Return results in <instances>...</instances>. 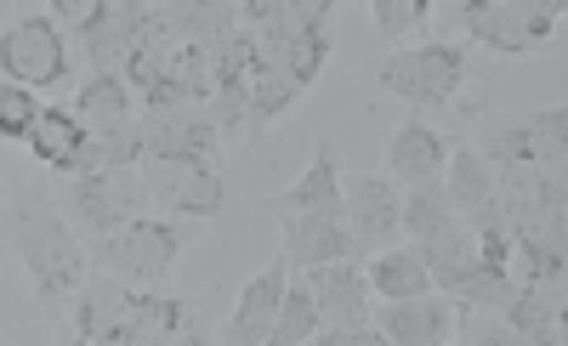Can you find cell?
<instances>
[{"label":"cell","instance_id":"7","mask_svg":"<svg viewBox=\"0 0 568 346\" xmlns=\"http://www.w3.org/2000/svg\"><path fill=\"white\" fill-rule=\"evenodd\" d=\"M142 187H149V211H165L171 222H222L233 187L216 165L182 160V165H142Z\"/></svg>","mask_w":568,"mask_h":346},{"label":"cell","instance_id":"1","mask_svg":"<svg viewBox=\"0 0 568 346\" xmlns=\"http://www.w3.org/2000/svg\"><path fill=\"white\" fill-rule=\"evenodd\" d=\"M7 233L18 244L34 289H40V302H63V295H74L85 284V238L69 227V216L52 200H40L34 187L12 193Z\"/></svg>","mask_w":568,"mask_h":346},{"label":"cell","instance_id":"3","mask_svg":"<svg viewBox=\"0 0 568 346\" xmlns=\"http://www.w3.org/2000/svg\"><path fill=\"white\" fill-rule=\"evenodd\" d=\"M478 154L500 165H568V109H535V114H484L478 120Z\"/></svg>","mask_w":568,"mask_h":346},{"label":"cell","instance_id":"6","mask_svg":"<svg viewBox=\"0 0 568 346\" xmlns=\"http://www.w3.org/2000/svg\"><path fill=\"white\" fill-rule=\"evenodd\" d=\"M0 80L23 85L34 96L69 80V40L45 12H29L0 34Z\"/></svg>","mask_w":568,"mask_h":346},{"label":"cell","instance_id":"27","mask_svg":"<svg viewBox=\"0 0 568 346\" xmlns=\"http://www.w3.org/2000/svg\"><path fill=\"white\" fill-rule=\"evenodd\" d=\"M324 324H318V302L307 295V284L291 273V289H284V302H278V318H273V335H267V346H302V340H313Z\"/></svg>","mask_w":568,"mask_h":346},{"label":"cell","instance_id":"31","mask_svg":"<svg viewBox=\"0 0 568 346\" xmlns=\"http://www.w3.org/2000/svg\"><path fill=\"white\" fill-rule=\"evenodd\" d=\"M426 18H433V0H375V7H369L375 34H387V40H404V34L420 29Z\"/></svg>","mask_w":568,"mask_h":346},{"label":"cell","instance_id":"12","mask_svg":"<svg viewBox=\"0 0 568 346\" xmlns=\"http://www.w3.org/2000/svg\"><path fill=\"white\" fill-rule=\"evenodd\" d=\"M131 307H136V289L91 267L85 284H80V302H74V335L91 340V346H125L131 340Z\"/></svg>","mask_w":568,"mask_h":346},{"label":"cell","instance_id":"20","mask_svg":"<svg viewBox=\"0 0 568 346\" xmlns=\"http://www.w3.org/2000/svg\"><path fill=\"white\" fill-rule=\"evenodd\" d=\"M364 284H369V295H382V302H415V295H433V278H426L415 244L375 251L364 262Z\"/></svg>","mask_w":568,"mask_h":346},{"label":"cell","instance_id":"16","mask_svg":"<svg viewBox=\"0 0 568 346\" xmlns=\"http://www.w3.org/2000/svg\"><path fill=\"white\" fill-rule=\"evenodd\" d=\"M284 289H291V267L284 256H273V267H262L245 289L240 302H233V318H227V346H267L273 335V318H278V302Z\"/></svg>","mask_w":568,"mask_h":346},{"label":"cell","instance_id":"32","mask_svg":"<svg viewBox=\"0 0 568 346\" xmlns=\"http://www.w3.org/2000/svg\"><path fill=\"white\" fill-rule=\"evenodd\" d=\"M336 0H278V29L284 34H324Z\"/></svg>","mask_w":568,"mask_h":346},{"label":"cell","instance_id":"26","mask_svg":"<svg viewBox=\"0 0 568 346\" xmlns=\"http://www.w3.org/2000/svg\"><path fill=\"white\" fill-rule=\"evenodd\" d=\"M245 96H251V136H256L267 120H278L284 109L296 103L302 85H296L291 74H284L278 63H267V69H251V74H245Z\"/></svg>","mask_w":568,"mask_h":346},{"label":"cell","instance_id":"4","mask_svg":"<svg viewBox=\"0 0 568 346\" xmlns=\"http://www.w3.org/2000/svg\"><path fill=\"white\" fill-rule=\"evenodd\" d=\"M382 91L404 96L409 109H449L466 85V45L460 40H420L382 63Z\"/></svg>","mask_w":568,"mask_h":346},{"label":"cell","instance_id":"30","mask_svg":"<svg viewBox=\"0 0 568 346\" xmlns=\"http://www.w3.org/2000/svg\"><path fill=\"white\" fill-rule=\"evenodd\" d=\"M34 120H40V96L0 80V142H29Z\"/></svg>","mask_w":568,"mask_h":346},{"label":"cell","instance_id":"10","mask_svg":"<svg viewBox=\"0 0 568 346\" xmlns=\"http://www.w3.org/2000/svg\"><path fill=\"white\" fill-rule=\"evenodd\" d=\"M142 23H149V0H98L91 23L80 29L91 74H125V63L136 58Z\"/></svg>","mask_w":568,"mask_h":346},{"label":"cell","instance_id":"21","mask_svg":"<svg viewBox=\"0 0 568 346\" xmlns=\"http://www.w3.org/2000/svg\"><path fill=\"white\" fill-rule=\"evenodd\" d=\"M444 193H449L455 216L466 222L471 211H484V205L495 200V165H489L471 142H455V147H449V165H444Z\"/></svg>","mask_w":568,"mask_h":346},{"label":"cell","instance_id":"18","mask_svg":"<svg viewBox=\"0 0 568 346\" xmlns=\"http://www.w3.org/2000/svg\"><path fill=\"white\" fill-rule=\"evenodd\" d=\"M415 251H420V267H426V278H433V289L449 295V302L471 284V273L484 267V262H478V238L466 233V222H455V227H444V233H433V238H420Z\"/></svg>","mask_w":568,"mask_h":346},{"label":"cell","instance_id":"34","mask_svg":"<svg viewBox=\"0 0 568 346\" xmlns=\"http://www.w3.org/2000/svg\"><path fill=\"white\" fill-rule=\"evenodd\" d=\"M302 346H336V335H329V329H318L313 340H302Z\"/></svg>","mask_w":568,"mask_h":346},{"label":"cell","instance_id":"15","mask_svg":"<svg viewBox=\"0 0 568 346\" xmlns=\"http://www.w3.org/2000/svg\"><path fill=\"white\" fill-rule=\"evenodd\" d=\"M284 227V267L307 273V267H329V262H364L358 244L347 233V222H329V216H278Z\"/></svg>","mask_w":568,"mask_h":346},{"label":"cell","instance_id":"29","mask_svg":"<svg viewBox=\"0 0 568 346\" xmlns=\"http://www.w3.org/2000/svg\"><path fill=\"white\" fill-rule=\"evenodd\" d=\"M329 63V34H284V52H278V69L291 74L302 91L324 74Z\"/></svg>","mask_w":568,"mask_h":346},{"label":"cell","instance_id":"8","mask_svg":"<svg viewBox=\"0 0 568 346\" xmlns=\"http://www.w3.org/2000/svg\"><path fill=\"white\" fill-rule=\"evenodd\" d=\"M398 205H404L398 182H387V176H342V222H347V233L358 244V256H375V251L404 244Z\"/></svg>","mask_w":568,"mask_h":346},{"label":"cell","instance_id":"33","mask_svg":"<svg viewBox=\"0 0 568 346\" xmlns=\"http://www.w3.org/2000/svg\"><path fill=\"white\" fill-rule=\"evenodd\" d=\"M91 12H98V0H58V7H52V12H45V18H52L58 29H63V23H74V29H85V23H91Z\"/></svg>","mask_w":568,"mask_h":346},{"label":"cell","instance_id":"35","mask_svg":"<svg viewBox=\"0 0 568 346\" xmlns=\"http://www.w3.org/2000/svg\"><path fill=\"white\" fill-rule=\"evenodd\" d=\"M63 346H85V340H80V335H74V329H69V335H63Z\"/></svg>","mask_w":568,"mask_h":346},{"label":"cell","instance_id":"17","mask_svg":"<svg viewBox=\"0 0 568 346\" xmlns=\"http://www.w3.org/2000/svg\"><path fill=\"white\" fill-rule=\"evenodd\" d=\"M449 165V142L426 125V120H404L387 136V182L398 187H420V182H438Z\"/></svg>","mask_w":568,"mask_h":346},{"label":"cell","instance_id":"19","mask_svg":"<svg viewBox=\"0 0 568 346\" xmlns=\"http://www.w3.org/2000/svg\"><path fill=\"white\" fill-rule=\"evenodd\" d=\"M74 120L91 131V136H120L125 125H136V96H131V85L120 80V74H91V80H80V91H74Z\"/></svg>","mask_w":568,"mask_h":346},{"label":"cell","instance_id":"23","mask_svg":"<svg viewBox=\"0 0 568 346\" xmlns=\"http://www.w3.org/2000/svg\"><path fill=\"white\" fill-rule=\"evenodd\" d=\"M455 205L444 193V176L438 182H420V187H404V205H398V227H404V244H420L444 227H455Z\"/></svg>","mask_w":568,"mask_h":346},{"label":"cell","instance_id":"2","mask_svg":"<svg viewBox=\"0 0 568 346\" xmlns=\"http://www.w3.org/2000/svg\"><path fill=\"white\" fill-rule=\"evenodd\" d=\"M187 238H194L187 222L136 216V222H125V227H114L103 238H91L85 262L98 273H109V278H120V284H131V289H154L176 267V256L187 251Z\"/></svg>","mask_w":568,"mask_h":346},{"label":"cell","instance_id":"13","mask_svg":"<svg viewBox=\"0 0 568 346\" xmlns=\"http://www.w3.org/2000/svg\"><path fill=\"white\" fill-rule=\"evenodd\" d=\"M273 216H329V222H342V147L318 136L313 142V165L302 171L296 187H284L267 200Z\"/></svg>","mask_w":568,"mask_h":346},{"label":"cell","instance_id":"28","mask_svg":"<svg viewBox=\"0 0 568 346\" xmlns=\"http://www.w3.org/2000/svg\"><path fill=\"white\" fill-rule=\"evenodd\" d=\"M205 120L216 136H251V96H245V80H222L205 103Z\"/></svg>","mask_w":568,"mask_h":346},{"label":"cell","instance_id":"5","mask_svg":"<svg viewBox=\"0 0 568 346\" xmlns=\"http://www.w3.org/2000/svg\"><path fill=\"white\" fill-rule=\"evenodd\" d=\"M58 211H69L74 233L85 238H103L125 222H136L142 211H149V187H142V171H120V165H103L91 176H69Z\"/></svg>","mask_w":568,"mask_h":346},{"label":"cell","instance_id":"24","mask_svg":"<svg viewBox=\"0 0 568 346\" xmlns=\"http://www.w3.org/2000/svg\"><path fill=\"white\" fill-rule=\"evenodd\" d=\"M460 29L478 40V45H489V52H500V58H517L524 52V40H517V23H511V0H460Z\"/></svg>","mask_w":568,"mask_h":346},{"label":"cell","instance_id":"14","mask_svg":"<svg viewBox=\"0 0 568 346\" xmlns=\"http://www.w3.org/2000/svg\"><path fill=\"white\" fill-rule=\"evenodd\" d=\"M369 329L393 346H438L455 335V302L449 295H415V302H382L369 313Z\"/></svg>","mask_w":568,"mask_h":346},{"label":"cell","instance_id":"25","mask_svg":"<svg viewBox=\"0 0 568 346\" xmlns=\"http://www.w3.org/2000/svg\"><path fill=\"white\" fill-rule=\"evenodd\" d=\"M80 142H85V125L74 120V109L45 103V109H40V120H34V131H29V154L63 176V165H69V154H74Z\"/></svg>","mask_w":568,"mask_h":346},{"label":"cell","instance_id":"9","mask_svg":"<svg viewBox=\"0 0 568 346\" xmlns=\"http://www.w3.org/2000/svg\"><path fill=\"white\" fill-rule=\"evenodd\" d=\"M136 136H142V165H182L200 160L216 165V131L205 120V109H171V114H136Z\"/></svg>","mask_w":568,"mask_h":346},{"label":"cell","instance_id":"11","mask_svg":"<svg viewBox=\"0 0 568 346\" xmlns=\"http://www.w3.org/2000/svg\"><path fill=\"white\" fill-rule=\"evenodd\" d=\"M307 284V295L318 302V324L329 335H347V329H369V284H364V262H329V267H307L296 273Z\"/></svg>","mask_w":568,"mask_h":346},{"label":"cell","instance_id":"22","mask_svg":"<svg viewBox=\"0 0 568 346\" xmlns=\"http://www.w3.org/2000/svg\"><path fill=\"white\" fill-rule=\"evenodd\" d=\"M500 318H506L511 335H524V340L562 335V284H517L511 307Z\"/></svg>","mask_w":568,"mask_h":346}]
</instances>
